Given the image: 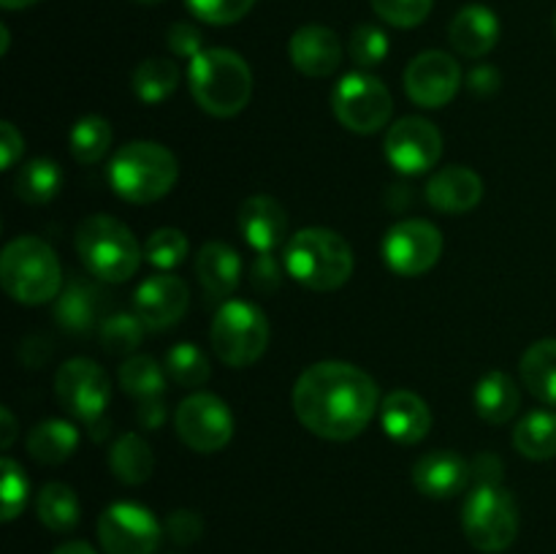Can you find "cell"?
Instances as JSON below:
<instances>
[{
    "instance_id": "obj_42",
    "label": "cell",
    "mask_w": 556,
    "mask_h": 554,
    "mask_svg": "<svg viewBox=\"0 0 556 554\" xmlns=\"http://www.w3.org/2000/svg\"><path fill=\"white\" fill-rule=\"evenodd\" d=\"M166 536L172 538L177 546H190V543L199 541L201 536H204V519H201L195 511L190 508H177L168 514L166 519Z\"/></svg>"
},
{
    "instance_id": "obj_35",
    "label": "cell",
    "mask_w": 556,
    "mask_h": 554,
    "mask_svg": "<svg viewBox=\"0 0 556 554\" xmlns=\"http://www.w3.org/2000/svg\"><path fill=\"white\" fill-rule=\"evenodd\" d=\"M96 293L90 291L81 282H71L65 286V291H60L58 304H54V318L63 326L65 331H74V335H81V331H90L92 320H96Z\"/></svg>"
},
{
    "instance_id": "obj_15",
    "label": "cell",
    "mask_w": 556,
    "mask_h": 554,
    "mask_svg": "<svg viewBox=\"0 0 556 554\" xmlns=\"http://www.w3.org/2000/svg\"><path fill=\"white\" fill-rule=\"evenodd\" d=\"M462 87V68L448 52L429 49L410 60L405 68V92L424 109H443Z\"/></svg>"
},
{
    "instance_id": "obj_19",
    "label": "cell",
    "mask_w": 556,
    "mask_h": 554,
    "mask_svg": "<svg viewBox=\"0 0 556 554\" xmlns=\"http://www.w3.org/2000/svg\"><path fill=\"white\" fill-rule=\"evenodd\" d=\"M237 226L255 253H275L286 239L288 217L271 196H250L239 206Z\"/></svg>"
},
{
    "instance_id": "obj_45",
    "label": "cell",
    "mask_w": 556,
    "mask_h": 554,
    "mask_svg": "<svg viewBox=\"0 0 556 554\" xmlns=\"http://www.w3.org/2000/svg\"><path fill=\"white\" fill-rule=\"evenodd\" d=\"M253 282L261 291H275L280 286V264L271 253H258L253 264Z\"/></svg>"
},
{
    "instance_id": "obj_1",
    "label": "cell",
    "mask_w": 556,
    "mask_h": 554,
    "mask_svg": "<svg viewBox=\"0 0 556 554\" xmlns=\"http://www.w3.org/2000/svg\"><path fill=\"white\" fill-rule=\"evenodd\" d=\"M380 407L378 383L348 362H318L293 383V413L304 429L324 440H353Z\"/></svg>"
},
{
    "instance_id": "obj_54",
    "label": "cell",
    "mask_w": 556,
    "mask_h": 554,
    "mask_svg": "<svg viewBox=\"0 0 556 554\" xmlns=\"http://www.w3.org/2000/svg\"><path fill=\"white\" fill-rule=\"evenodd\" d=\"M554 30H556V16H554Z\"/></svg>"
},
{
    "instance_id": "obj_39",
    "label": "cell",
    "mask_w": 556,
    "mask_h": 554,
    "mask_svg": "<svg viewBox=\"0 0 556 554\" xmlns=\"http://www.w3.org/2000/svg\"><path fill=\"white\" fill-rule=\"evenodd\" d=\"M3 470V483H0V500H3V521H14L25 511L27 503V478L25 470L16 465L11 456H3L0 462Z\"/></svg>"
},
{
    "instance_id": "obj_4",
    "label": "cell",
    "mask_w": 556,
    "mask_h": 554,
    "mask_svg": "<svg viewBox=\"0 0 556 554\" xmlns=\"http://www.w3.org/2000/svg\"><path fill=\"white\" fill-rule=\"evenodd\" d=\"M0 282L14 302L36 304L58 299L63 291V266L52 244L41 237L11 239L0 255Z\"/></svg>"
},
{
    "instance_id": "obj_38",
    "label": "cell",
    "mask_w": 556,
    "mask_h": 554,
    "mask_svg": "<svg viewBox=\"0 0 556 554\" xmlns=\"http://www.w3.org/2000/svg\"><path fill=\"white\" fill-rule=\"evenodd\" d=\"M348 54L358 68H375L389 54V36L378 25H358L348 41Z\"/></svg>"
},
{
    "instance_id": "obj_21",
    "label": "cell",
    "mask_w": 556,
    "mask_h": 554,
    "mask_svg": "<svg viewBox=\"0 0 556 554\" xmlns=\"http://www.w3.org/2000/svg\"><path fill=\"white\" fill-rule=\"evenodd\" d=\"M483 199V179L467 166H445L427 182V201L443 215H465Z\"/></svg>"
},
{
    "instance_id": "obj_29",
    "label": "cell",
    "mask_w": 556,
    "mask_h": 554,
    "mask_svg": "<svg viewBox=\"0 0 556 554\" xmlns=\"http://www.w3.org/2000/svg\"><path fill=\"white\" fill-rule=\"evenodd\" d=\"M179 85V68L168 58H147L130 74V87L141 103H163Z\"/></svg>"
},
{
    "instance_id": "obj_16",
    "label": "cell",
    "mask_w": 556,
    "mask_h": 554,
    "mask_svg": "<svg viewBox=\"0 0 556 554\" xmlns=\"http://www.w3.org/2000/svg\"><path fill=\"white\" fill-rule=\"evenodd\" d=\"M190 307V288L185 280L161 272L152 275L136 288L134 293V313L144 320L147 329L163 331L172 329L174 324L182 320V315Z\"/></svg>"
},
{
    "instance_id": "obj_44",
    "label": "cell",
    "mask_w": 556,
    "mask_h": 554,
    "mask_svg": "<svg viewBox=\"0 0 556 554\" xmlns=\"http://www.w3.org/2000/svg\"><path fill=\"white\" fill-rule=\"evenodd\" d=\"M25 150V139H22L20 130L14 128V123H0V166L11 168L16 163V158Z\"/></svg>"
},
{
    "instance_id": "obj_9",
    "label": "cell",
    "mask_w": 556,
    "mask_h": 554,
    "mask_svg": "<svg viewBox=\"0 0 556 554\" xmlns=\"http://www.w3.org/2000/svg\"><path fill=\"white\" fill-rule=\"evenodd\" d=\"M331 112L353 134H378L394 114V98L378 76L367 71L345 74L331 90Z\"/></svg>"
},
{
    "instance_id": "obj_41",
    "label": "cell",
    "mask_w": 556,
    "mask_h": 554,
    "mask_svg": "<svg viewBox=\"0 0 556 554\" xmlns=\"http://www.w3.org/2000/svg\"><path fill=\"white\" fill-rule=\"evenodd\" d=\"M185 3L190 14L206 25H233L253 9L255 0H185Z\"/></svg>"
},
{
    "instance_id": "obj_36",
    "label": "cell",
    "mask_w": 556,
    "mask_h": 554,
    "mask_svg": "<svg viewBox=\"0 0 556 554\" xmlns=\"http://www.w3.org/2000/svg\"><path fill=\"white\" fill-rule=\"evenodd\" d=\"M144 320L136 313H117L109 315L101 324V345L103 351L114 353V356H125V353L136 351L144 340Z\"/></svg>"
},
{
    "instance_id": "obj_34",
    "label": "cell",
    "mask_w": 556,
    "mask_h": 554,
    "mask_svg": "<svg viewBox=\"0 0 556 554\" xmlns=\"http://www.w3.org/2000/svg\"><path fill=\"white\" fill-rule=\"evenodd\" d=\"M166 375L182 389H201L210 380L212 364L193 342H179L166 353Z\"/></svg>"
},
{
    "instance_id": "obj_24",
    "label": "cell",
    "mask_w": 556,
    "mask_h": 554,
    "mask_svg": "<svg viewBox=\"0 0 556 554\" xmlns=\"http://www.w3.org/2000/svg\"><path fill=\"white\" fill-rule=\"evenodd\" d=\"M472 405H476V413L486 424H508L519 413V386H516V380L508 373L494 369V373H486L476 383Z\"/></svg>"
},
{
    "instance_id": "obj_12",
    "label": "cell",
    "mask_w": 556,
    "mask_h": 554,
    "mask_svg": "<svg viewBox=\"0 0 556 554\" xmlns=\"http://www.w3.org/2000/svg\"><path fill=\"white\" fill-rule=\"evenodd\" d=\"M443 255V234L429 221H400L386 231L383 261L402 277L427 275Z\"/></svg>"
},
{
    "instance_id": "obj_17",
    "label": "cell",
    "mask_w": 556,
    "mask_h": 554,
    "mask_svg": "<svg viewBox=\"0 0 556 554\" xmlns=\"http://www.w3.org/2000/svg\"><path fill=\"white\" fill-rule=\"evenodd\" d=\"M288 54L299 74L309 76V79H324L340 68L342 41L331 27L304 25L291 36Z\"/></svg>"
},
{
    "instance_id": "obj_27",
    "label": "cell",
    "mask_w": 556,
    "mask_h": 554,
    "mask_svg": "<svg viewBox=\"0 0 556 554\" xmlns=\"http://www.w3.org/2000/svg\"><path fill=\"white\" fill-rule=\"evenodd\" d=\"M79 445V432L74 424L49 418V421L36 424L27 435V451L41 465H63Z\"/></svg>"
},
{
    "instance_id": "obj_10",
    "label": "cell",
    "mask_w": 556,
    "mask_h": 554,
    "mask_svg": "<svg viewBox=\"0 0 556 554\" xmlns=\"http://www.w3.org/2000/svg\"><path fill=\"white\" fill-rule=\"evenodd\" d=\"M174 427H177L179 440L190 451L199 454H215L226 449L233 438V413L228 411L226 402L206 391H195L188 400L179 402L174 413Z\"/></svg>"
},
{
    "instance_id": "obj_33",
    "label": "cell",
    "mask_w": 556,
    "mask_h": 554,
    "mask_svg": "<svg viewBox=\"0 0 556 554\" xmlns=\"http://www.w3.org/2000/svg\"><path fill=\"white\" fill-rule=\"evenodd\" d=\"M109 147H112V125L98 114H87V117L76 119V125L68 134V150L79 163L90 166L106 158Z\"/></svg>"
},
{
    "instance_id": "obj_37",
    "label": "cell",
    "mask_w": 556,
    "mask_h": 554,
    "mask_svg": "<svg viewBox=\"0 0 556 554\" xmlns=\"http://www.w3.org/2000/svg\"><path fill=\"white\" fill-rule=\"evenodd\" d=\"M190 242L179 228H157L147 237L144 242V261L147 264L157 266V269H174L188 259Z\"/></svg>"
},
{
    "instance_id": "obj_50",
    "label": "cell",
    "mask_w": 556,
    "mask_h": 554,
    "mask_svg": "<svg viewBox=\"0 0 556 554\" xmlns=\"http://www.w3.org/2000/svg\"><path fill=\"white\" fill-rule=\"evenodd\" d=\"M52 554H98V552L85 541H68V543H63V546L54 549Z\"/></svg>"
},
{
    "instance_id": "obj_22",
    "label": "cell",
    "mask_w": 556,
    "mask_h": 554,
    "mask_svg": "<svg viewBox=\"0 0 556 554\" xmlns=\"http://www.w3.org/2000/svg\"><path fill=\"white\" fill-rule=\"evenodd\" d=\"M448 41L465 58H483L492 52L500 41V20L489 5L472 3L465 5L459 14L451 20Z\"/></svg>"
},
{
    "instance_id": "obj_2",
    "label": "cell",
    "mask_w": 556,
    "mask_h": 554,
    "mask_svg": "<svg viewBox=\"0 0 556 554\" xmlns=\"http://www.w3.org/2000/svg\"><path fill=\"white\" fill-rule=\"evenodd\" d=\"M282 269L309 291H337L353 275V248L331 228H302L282 248Z\"/></svg>"
},
{
    "instance_id": "obj_7",
    "label": "cell",
    "mask_w": 556,
    "mask_h": 554,
    "mask_svg": "<svg viewBox=\"0 0 556 554\" xmlns=\"http://www.w3.org/2000/svg\"><path fill=\"white\" fill-rule=\"evenodd\" d=\"M212 351L228 367H250L269 345V320L264 310L242 299H228L217 307L210 329Z\"/></svg>"
},
{
    "instance_id": "obj_25",
    "label": "cell",
    "mask_w": 556,
    "mask_h": 554,
    "mask_svg": "<svg viewBox=\"0 0 556 554\" xmlns=\"http://www.w3.org/2000/svg\"><path fill=\"white\" fill-rule=\"evenodd\" d=\"M109 467L119 483L139 487L155 470V454L141 435L125 432L114 440L112 451H109Z\"/></svg>"
},
{
    "instance_id": "obj_11",
    "label": "cell",
    "mask_w": 556,
    "mask_h": 554,
    "mask_svg": "<svg viewBox=\"0 0 556 554\" xmlns=\"http://www.w3.org/2000/svg\"><path fill=\"white\" fill-rule=\"evenodd\" d=\"M163 527L139 503H112L98 519V541L106 554H155Z\"/></svg>"
},
{
    "instance_id": "obj_26",
    "label": "cell",
    "mask_w": 556,
    "mask_h": 554,
    "mask_svg": "<svg viewBox=\"0 0 556 554\" xmlns=\"http://www.w3.org/2000/svg\"><path fill=\"white\" fill-rule=\"evenodd\" d=\"M521 380L527 391L556 407V340H538L521 356Z\"/></svg>"
},
{
    "instance_id": "obj_51",
    "label": "cell",
    "mask_w": 556,
    "mask_h": 554,
    "mask_svg": "<svg viewBox=\"0 0 556 554\" xmlns=\"http://www.w3.org/2000/svg\"><path fill=\"white\" fill-rule=\"evenodd\" d=\"M38 3V0H0V5L9 11H16V9H27V5Z\"/></svg>"
},
{
    "instance_id": "obj_31",
    "label": "cell",
    "mask_w": 556,
    "mask_h": 554,
    "mask_svg": "<svg viewBox=\"0 0 556 554\" xmlns=\"http://www.w3.org/2000/svg\"><path fill=\"white\" fill-rule=\"evenodd\" d=\"M36 514L52 532H71L79 525V498L68 483L52 481L38 492Z\"/></svg>"
},
{
    "instance_id": "obj_32",
    "label": "cell",
    "mask_w": 556,
    "mask_h": 554,
    "mask_svg": "<svg viewBox=\"0 0 556 554\" xmlns=\"http://www.w3.org/2000/svg\"><path fill=\"white\" fill-rule=\"evenodd\" d=\"M119 386L139 402L161 400L166 394V369L152 356H130L119 367Z\"/></svg>"
},
{
    "instance_id": "obj_46",
    "label": "cell",
    "mask_w": 556,
    "mask_h": 554,
    "mask_svg": "<svg viewBox=\"0 0 556 554\" xmlns=\"http://www.w3.org/2000/svg\"><path fill=\"white\" fill-rule=\"evenodd\" d=\"M470 467L478 487H497V483L503 481V459H500V456L481 454Z\"/></svg>"
},
{
    "instance_id": "obj_20",
    "label": "cell",
    "mask_w": 556,
    "mask_h": 554,
    "mask_svg": "<svg viewBox=\"0 0 556 554\" xmlns=\"http://www.w3.org/2000/svg\"><path fill=\"white\" fill-rule=\"evenodd\" d=\"M380 424L391 440L402 445H416L432 429V411L418 394L396 389L380 402Z\"/></svg>"
},
{
    "instance_id": "obj_13",
    "label": "cell",
    "mask_w": 556,
    "mask_h": 554,
    "mask_svg": "<svg viewBox=\"0 0 556 554\" xmlns=\"http://www.w3.org/2000/svg\"><path fill=\"white\" fill-rule=\"evenodd\" d=\"M54 394L71 416L96 424L112 400V386L101 364L92 358H68L54 375Z\"/></svg>"
},
{
    "instance_id": "obj_48",
    "label": "cell",
    "mask_w": 556,
    "mask_h": 554,
    "mask_svg": "<svg viewBox=\"0 0 556 554\" xmlns=\"http://www.w3.org/2000/svg\"><path fill=\"white\" fill-rule=\"evenodd\" d=\"M467 87H470L472 92H481V96L497 92L500 74L492 68V65H478V68L470 71V76H467Z\"/></svg>"
},
{
    "instance_id": "obj_43",
    "label": "cell",
    "mask_w": 556,
    "mask_h": 554,
    "mask_svg": "<svg viewBox=\"0 0 556 554\" xmlns=\"http://www.w3.org/2000/svg\"><path fill=\"white\" fill-rule=\"evenodd\" d=\"M201 33L199 27L190 25V22H177V25L168 27V49H172L177 58H188L193 60L195 54H201L204 49H201Z\"/></svg>"
},
{
    "instance_id": "obj_28",
    "label": "cell",
    "mask_w": 556,
    "mask_h": 554,
    "mask_svg": "<svg viewBox=\"0 0 556 554\" xmlns=\"http://www.w3.org/2000/svg\"><path fill=\"white\" fill-rule=\"evenodd\" d=\"M514 449L527 459H554L556 456V413L532 411L516 424Z\"/></svg>"
},
{
    "instance_id": "obj_53",
    "label": "cell",
    "mask_w": 556,
    "mask_h": 554,
    "mask_svg": "<svg viewBox=\"0 0 556 554\" xmlns=\"http://www.w3.org/2000/svg\"><path fill=\"white\" fill-rule=\"evenodd\" d=\"M136 3H141V5H155V3H163V0H136Z\"/></svg>"
},
{
    "instance_id": "obj_49",
    "label": "cell",
    "mask_w": 556,
    "mask_h": 554,
    "mask_svg": "<svg viewBox=\"0 0 556 554\" xmlns=\"http://www.w3.org/2000/svg\"><path fill=\"white\" fill-rule=\"evenodd\" d=\"M0 421H3V429H0V449L9 451L16 438V421L14 416H11L9 407H0Z\"/></svg>"
},
{
    "instance_id": "obj_40",
    "label": "cell",
    "mask_w": 556,
    "mask_h": 554,
    "mask_svg": "<svg viewBox=\"0 0 556 554\" xmlns=\"http://www.w3.org/2000/svg\"><path fill=\"white\" fill-rule=\"evenodd\" d=\"M375 14L394 27H416L432 11L434 0H369Z\"/></svg>"
},
{
    "instance_id": "obj_23",
    "label": "cell",
    "mask_w": 556,
    "mask_h": 554,
    "mask_svg": "<svg viewBox=\"0 0 556 554\" xmlns=\"http://www.w3.org/2000/svg\"><path fill=\"white\" fill-rule=\"evenodd\" d=\"M195 275L210 299L228 302L242 277V259L226 242H206L195 255Z\"/></svg>"
},
{
    "instance_id": "obj_3",
    "label": "cell",
    "mask_w": 556,
    "mask_h": 554,
    "mask_svg": "<svg viewBox=\"0 0 556 554\" xmlns=\"http://www.w3.org/2000/svg\"><path fill=\"white\" fill-rule=\"evenodd\" d=\"M188 85L195 103L212 117H233L253 98V71L231 49H204L188 65Z\"/></svg>"
},
{
    "instance_id": "obj_18",
    "label": "cell",
    "mask_w": 556,
    "mask_h": 554,
    "mask_svg": "<svg viewBox=\"0 0 556 554\" xmlns=\"http://www.w3.org/2000/svg\"><path fill=\"white\" fill-rule=\"evenodd\" d=\"M470 462L448 449L429 451V454H424L413 465V483H416V489L434 500H448L462 494L467 489V483H470Z\"/></svg>"
},
{
    "instance_id": "obj_52",
    "label": "cell",
    "mask_w": 556,
    "mask_h": 554,
    "mask_svg": "<svg viewBox=\"0 0 556 554\" xmlns=\"http://www.w3.org/2000/svg\"><path fill=\"white\" fill-rule=\"evenodd\" d=\"M0 38H3V41H0V52H9V27L5 25H0Z\"/></svg>"
},
{
    "instance_id": "obj_47",
    "label": "cell",
    "mask_w": 556,
    "mask_h": 554,
    "mask_svg": "<svg viewBox=\"0 0 556 554\" xmlns=\"http://www.w3.org/2000/svg\"><path fill=\"white\" fill-rule=\"evenodd\" d=\"M136 421H139L141 429H161L163 421H166V402L161 400H147L139 402L136 407Z\"/></svg>"
},
{
    "instance_id": "obj_8",
    "label": "cell",
    "mask_w": 556,
    "mask_h": 554,
    "mask_svg": "<svg viewBox=\"0 0 556 554\" xmlns=\"http://www.w3.org/2000/svg\"><path fill=\"white\" fill-rule=\"evenodd\" d=\"M465 536L478 552H505L519 536V508L505 487H476L462 508Z\"/></svg>"
},
{
    "instance_id": "obj_14",
    "label": "cell",
    "mask_w": 556,
    "mask_h": 554,
    "mask_svg": "<svg viewBox=\"0 0 556 554\" xmlns=\"http://www.w3.org/2000/svg\"><path fill=\"white\" fill-rule=\"evenodd\" d=\"M386 161L400 174H424L443 155V134L427 117H402L386 134Z\"/></svg>"
},
{
    "instance_id": "obj_30",
    "label": "cell",
    "mask_w": 556,
    "mask_h": 554,
    "mask_svg": "<svg viewBox=\"0 0 556 554\" xmlns=\"http://www.w3.org/2000/svg\"><path fill=\"white\" fill-rule=\"evenodd\" d=\"M60 188H63V172L49 158H36V161L25 163L14 177L16 196L33 206L49 204L60 193Z\"/></svg>"
},
{
    "instance_id": "obj_6",
    "label": "cell",
    "mask_w": 556,
    "mask_h": 554,
    "mask_svg": "<svg viewBox=\"0 0 556 554\" xmlns=\"http://www.w3.org/2000/svg\"><path fill=\"white\" fill-rule=\"evenodd\" d=\"M76 253L92 277L106 282L130 280L144 259V248H139L134 231L109 215H90L79 223Z\"/></svg>"
},
{
    "instance_id": "obj_5",
    "label": "cell",
    "mask_w": 556,
    "mask_h": 554,
    "mask_svg": "<svg viewBox=\"0 0 556 554\" xmlns=\"http://www.w3.org/2000/svg\"><path fill=\"white\" fill-rule=\"evenodd\" d=\"M106 177L123 201L152 204L177 185L179 163L174 152L157 141H130L114 152Z\"/></svg>"
}]
</instances>
